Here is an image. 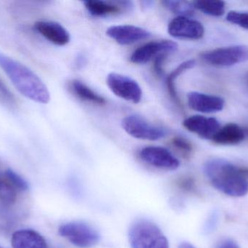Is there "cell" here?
Here are the masks:
<instances>
[{"mask_svg":"<svg viewBox=\"0 0 248 248\" xmlns=\"http://www.w3.org/2000/svg\"><path fill=\"white\" fill-rule=\"evenodd\" d=\"M211 184L225 195L243 197L248 192V169L237 167L223 159H212L204 165Z\"/></svg>","mask_w":248,"mask_h":248,"instance_id":"2","label":"cell"},{"mask_svg":"<svg viewBox=\"0 0 248 248\" xmlns=\"http://www.w3.org/2000/svg\"><path fill=\"white\" fill-rule=\"evenodd\" d=\"M106 34L121 45H129L148 39L151 33L139 26L119 25L109 27Z\"/></svg>","mask_w":248,"mask_h":248,"instance_id":"11","label":"cell"},{"mask_svg":"<svg viewBox=\"0 0 248 248\" xmlns=\"http://www.w3.org/2000/svg\"><path fill=\"white\" fill-rule=\"evenodd\" d=\"M34 29L51 43L58 46L67 45L71 39L67 29L57 22L48 20L38 21L34 24Z\"/></svg>","mask_w":248,"mask_h":248,"instance_id":"14","label":"cell"},{"mask_svg":"<svg viewBox=\"0 0 248 248\" xmlns=\"http://www.w3.org/2000/svg\"><path fill=\"white\" fill-rule=\"evenodd\" d=\"M0 100L9 107H16L17 105L14 95L9 90L8 87L3 83L1 79H0Z\"/></svg>","mask_w":248,"mask_h":248,"instance_id":"25","label":"cell"},{"mask_svg":"<svg viewBox=\"0 0 248 248\" xmlns=\"http://www.w3.org/2000/svg\"><path fill=\"white\" fill-rule=\"evenodd\" d=\"M178 49L177 43L169 39L153 41L147 42L136 49L130 57V61L134 64H144L160 54L173 53Z\"/></svg>","mask_w":248,"mask_h":248,"instance_id":"8","label":"cell"},{"mask_svg":"<svg viewBox=\"0 0 248 248\" xmlns=\"http://www.w3.org/2000/svg\"><path fill=\"white\" fill-rule=\"evenodd\" d=\"M0 67L25 97L42 104L49 103L50 94L46 84L24 64L0 52Z\"/></svg>","mask_w":248,"mask_h":248,"instance_id":"1","label":"cell"},{"mask_svg":"<svg viewBox=\"0 0 248 248\" xmlns=\"http://www.w3.org/2000/svg\"><path fill=\"white\" fill-rule=\"evenodd\" d=\"M140 157L149 165L162 170H175L180 165L178 159L163 147H144L140 151Z\"/></svg>","mask_w":248,"mask_h":248,"instance_id":"9","label":"cell"},{"mask_svg":"<svg viewBox=\"0 0 248 248\" xmlns=\"http://www.w3.org/2000/svg\"><path fill=\"white\" fill-rule=\"evenodd\" d=\"M4 176L17 188L18 191H26L29 188L27 182L23 178L20 177L18 174L15 173L13 170H10V169L5 172Z\"/></svg>","mask_w":248,"mask_h":248,"instance_id":"26","label":"cell"},{"mask_svg":"<svg viewBox=\"0 0 248 248\" xmlns=\"http://www.w3.org/2000/svg\"><path fill=\"white\" fill-rule=\"evenodd\" d=\"M169 55V54H160L155 58L154 63H153V70L157 75H163V71H163V66H164L165 61L167 59Z\"/></svg>","mask_w":248,"mask_h":248,"instance_id":"28","label":"cell"},{"mask_svg":"<svg viewBox=\"0 0 248 248\" xmlns=\"http://www.w3.org/2000/svg\"><path fill=\"white\" fill-rule=\"evenodd\" d=\"M11 244L13 248H47L44 237L31 230H19L13 233Z\"/></svg>","mask_w":248,"mask_h":248,"instance_id":"15","label":"cell"},{"mask_svg":"<svg viewBox=\"0 0 248 248\" xmlns=\"http://www.w3.org/2000/svg\"><path fill=\"white\" fill-rule=\"evenodd\" d=\"M195 66V60H188V61H185L180 65L178 66V67H176L173 71H172L166 79V87H167L168 92L178 106H181L182 104H181V100L178 96L177 91H176L175 81L181 74H183L186 70L193 68Z\"/></svg>","mask_w":248,"mask_h":248,"instance_id":"18","label":"cell"},{"mask_svg":"<svg viewBox=\"0 0 248 248\" xmlns=\"http://www.w3.org/2000/svg\"><path fill=\"white\" fill-rule=\"evenodd\" d=\"M122 124L124 131L128 135L138 139L157 141L164 138L167 133L164 128L150 123L139 115L125 116Z\"/></svg>","mask_w":248,"mask_h":248,"instance_id":"6","label":"cell"},{"mask_svg":"<svg viewBox=\"0 0 248 248\" xmlns=\"http://www.w3.org/2000/svg\"><path fill=\"white\" fill-rule=\"evenodd\" d=\"M187 102L192 110L201 113H216L221 112L224 107V100L222 98L198 92L188 93Z\"/></svg>","mask_w":248,"mask_h":248,"instance_id":"13","label":"cell"},{"mask_svg":"<svg viewBox=\"0 0 248 248\" xmlns=\"http://www.w3.org/2000/svg\"><path fill=\"white\" fill-rule=\"evenodd\" d=\"M0 248H1V247H0Z\"/></svg>","mask_w":248,"mask_h":248,"instance_id":"31","label":"cell"},{"mask_svg":"<svg viewBox=\"0 0 248 248\" xmlns=\"http://www.w3.org/2000/svg\"><path fill=\"white\" fill-rule=\"evenodd\" d=\"M201 59L217 67H229L248 60V49L244 46L224 47L203 52Z\"/></svg>","mask_w":248,"mask_h":248,"instance_id":"5","label":"cell"},{"mask_svg":"<svg viewBox=\"0 0 248 248\" xmlns=\"http://www.w3.org/2000/svg\"><path fill=\"white\" fill-rule=\"evenodd\" d=\"M17 189L5 176L0 177V202L10 206L17 199Z\"/></svg>","mask_w":248,"mask_h":248,"instance_id":"21","label":"cell"},{"mask_svg":"<svg viewBox=\"0 0 248 248\" xmlns=\"http://www.w3.org/2000/svg\"><path fill=\"white\" fill-rule=\"evenodd\" d=\"M227 20L233 24L248 30V13L239 11H230L227 13Z\"/></svg>","mask_w":248,"mask_h":248,"instance_id":"24","label":"cell"},{"mask_svg":"<svg viewBox=\"0 0 248 248\" xmlns=\"http://www.w3.org/2000/svg\"><path fill=\"white\" fill-rule=\"evenodd\" d=\"M168 32L170 36L178 39H200L203 36L205 29L198 20L178 16L169 23Z\"/></svg>","mask_w":248,"mask_h":248,"instance_id":"10","label":"cell"},{"mask_svg":"<svg viewBox=\"0 0 248 248\" xmlns=\"http://www.w3.org/2000/svg\"><path fill=\"white\" fill-rule=\"evenodd\" d=\"M179 189L186 192H192L195 190V182L192 177H182L176 182Z\"/></svg>","mask_w":248,"mask_h":248,"instance_id":"27","label":"cell"},{"mask_svg":"<svg viewBox=\"0 0 248 248\" xmlns=\"http://www.w3.org/2000/svg\"><path fill=\"white\" fill-rule=\"evenodd\" d=\"M179 248H195L192 245L189 244L188 243H182V244L179 246Z\"/></svg>","mask_w":248,"mask_h":248,"instance_id":"30","label":"cell"},{"mask_svg":"<svg viewBox=\"0 0 248 248\" xmlns=\"http://www.w3.org/2000/svg\"><path fill=\"white\" fill-rule=\"evenodd\" d=\"M84 3L87 11L94 16L118 14L122 11V7L119 4L110 1L88 0Z\"/></svg>","mask_w":248,"mask_h":248,"instance_id":"19","label":"cell"},{"mask_svg":"<svg viewBox=\"0 0 248 248\" xmlns=\"http://www.w3.org/2000/svg\"><path fill=\"white\" fill-rule=\"evenodd\" d=\"M106 82L110 90L118 97L135 104L141 101L142 90L137 82L131 77L118 73H110L108 75Z\"/></svg>","mask_w":248,"mask_h":248,"instance_id":"7","label":"cell"},{"mask_svg":"<svg viewBox=\"0 0 248 248\" xmlns=\"http://www.w3.org/2000/svg\"><path fill=\"white\" fill-rule=\"evenodd\" d=\"M60 235L72 243L76 247L90 248L98 244L100 234L97 230L85 223L74 221L61 226Z\"/></svg>","mask_w":248,"mask_h":248,"instance_id":"4","label":"cell"},{"mask_svg":"<svg viewBox=\"0 0 248 248\" xmlns=\"http://www.w3.org/2000/svg\"><path fill=\"white\" fill-rule=\"evenodd\" d=\"M192 3L195 9L201 10L202 13L209 16L220 17L225 13V2L223 1L201 0Z\"/></svg>","mask_w":248,"mask_h":248,"instance_id":"20","label":"cell"},{"mask_svg":"<svg viewBox=\"0 0 248 248\" xmlns=\"http://www.w3.org/2000/svg\"><path fill=\"white\" fill-rule=\"evenodd\" d=\"M217 248H240V247L235 242L230 239H227L221 241Z\"/></svg>","mask_w":248,"mask_h":248,"instance_id":"29","label":"cell"},{"mask_svg":"<svg viewBox=\"0 0 248 248\" xmlns=\"http://www.w3.org/2000/svg\"><path fill=\"white\" fill-rule=\"evenodd\" d=\"M171 145L185 157H189L193 150L192 144L187 139L182 136L174 137L171 140Z\"/></svg>","mask_w":248,"mask_h":248,"instance_id":"23","label":"cell"},{"mask_svg":"<svg viewBox=\"0 0 248 248\" xmlns=\"http://www.w3.org/2000/svg\"><path fill=\"white\" fill-rule=\"evenodd\" d=\"M183 125L189 132L207 140H212L220 129L219 122L217 119L201 115H194L186 118L183 122Z\"/></svg>","mask_w":248,"mask_h":248,"instance_id":"12","label":"cell"},{"mask_svg":"<svg viewBox=\"0 0 248 248\" xmlns=\"http://www.w3.org/2000/svg\"><path fill=\"white\" fill-rule=\"evenodd\" d=\"M71 89L73 93L81 100L100 106H103L106 103V100L103 96L97 94L96 92L79 80H73L71 83Z\"/></svg>","mask_w":248,"mask_h":248,"instance_id":"17","label":"cell"},{"mask_svg":"<svg viewBox=\"0 0 248 248\" xmlns=\"http://www.w3.org/2000/svg\"><path fill=\"white\" fill-rule=\"evenodd\" d=\"M162 4L172 13L182 17H189V16H192L195 13V8L193 3L189 1L166 0L162 1Z\"/></svg>","mask_w":248,"mask_h":248,"instance_id":"22","label":"cell"},{"mask_svg":"<svg viewBox=\"0 0 248 248\" xmlns=\"http://www.w3.org/2000/svg\"><path fill=\"white\" fill-rule=\"evenodd\" d=\"M131 248H169L163 231L154 223L140 220L132 224L128 233Z\"/></svg>","mask_w":248,"mask_h":248,"instance_id":"3","label":"cell"},{"mask_svg":"<svg viewBox=\"0 0 248 248\" xmlns=\"http://www.w3.org/2000/svg\"><path fill=\"white\" fill-rule=\"evenodd\" d=\"M247 131L234 123L228 124L220 128L212 141L221 145H234L244 141L247 135Z\"/></svg>","mask_w":248,"mask_h":248,"instance_id":"16","label":"cell"}]
</instances>
